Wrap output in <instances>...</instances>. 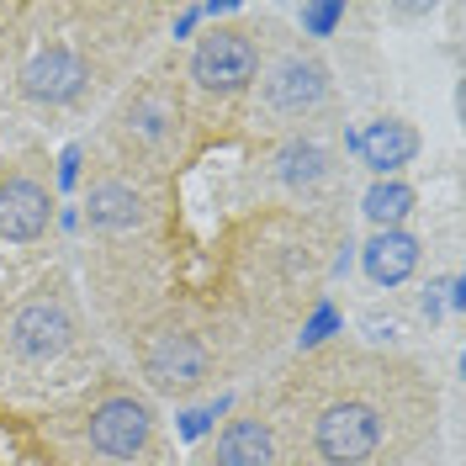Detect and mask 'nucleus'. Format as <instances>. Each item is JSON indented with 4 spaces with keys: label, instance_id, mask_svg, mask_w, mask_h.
Here are the masks:
<instances>
[{
    "label": "nucleus",
    "instance_id": "obj_1",
    "mask_svg": "<svg viewBox=\"0 0 466 466\" xmlns=\"http://www.w3.org/2000/svg\"><path fill=\"white\" fill-rule=\"evenodd\" d=\"M287 413L276 424L297 466H392L430 430L435 392L408 360L319 350L287 387Z\"/></svg>",
    "mask_w": 466,
    "mask_h": 466
},
{
    "label": "nucleus",
    "instance_id": "obj_2",
    "mask_svg": "<svg viewBox=\"0 0 466 466\" xmlns=\"http://www.w3.org/2000/svg\"><path fill=\"white\" fill-rule=\"evenodd\" d=\"M54 445L69 466H165L154 403L122 381H106L86 392L80 408L58 413Z\"/></svg>",
    "mask_w": 466,
    "mask_h": 466
},
{
    "label": "nucleus",
    "instance_id": "obj_3",
    "mask_svg": "<svg viewBox=\"0 0 466 466\" xmlns=\"http://www.w3.org/2000/svg\"><path fill=\"white\" fill-rule=\"evenodd\" d=\"M86 339L90 334L75 291L64 281H43L22 302H11L0 319V381L37 387L48 377H64L86 355Z\"/></svg>",
    "mask_w": 466,
    "mask_h": 466
},
{
    "label": "nucleus",
    "instance_id": "obj_4",
    "mask_svg": "<svg viewBox=\"0 0 466 466\" xmlns=\"http://www.w3.org/2000/svg\"><path fill=\"white\" fill-rule=\"evenodd\" d=\"M186 116L191 112H186L180 75L170 64L148 69L144 80H133L122 90V101L112 106V122H106L112 159L133 165V170H148V175L170 170L180 159V144H186Z\"/></svg>",
    "mask_w": 466,
    "mask_h": 466
},
{
    "label": "nucleus",
    "instance_id": "obj_5",
    "mask_svg": "<svg viewBox=\"0 0 466 466\" xmlns=\"http://www.w3.org/2000/svg\"><path fill=\"white\" fill-rule=\"evenodd\" d=\"M255 122L265 133H313V122L334 106V75L302 37H260V75H255Z\"/></svg>",
    "mask_w": 466,
    "mask_h": 466
},
{
    "label": "nucleus",
    "instance_id": "obj_6",
    "mask_svg": "<svg viewBox=\"0 0 466 466\" xmlns=\"http://www.w3.org/2000/svg\"><path fill=\"white\" fill-rule=\"evenodd\" d=\"M133 355H138V371H144L148 387L159 398H175V403H191L223 371L218 329L191 319V313H175V308L133 329Z\"/></svg>",
    "mask_w": 466,
    "mask_h": 466
},
{
    "label": "nucleus",
    "instance_id": "obj_7",
    "mask_svg": "<svg viewBox=\"0 0 466 466\" xmlns=\"http://www.w3.org/2000/svg\"><path fill=\"white\" fill-rule=\"evenodd\" d=\"M255 75H260V37L249 22H218L212 32L197 37V48H191V64H186V112L197 116H218V122H228L244 101H249V90H255Z\"/></svg>",
    "mask_w": 466,
    "mask_h": 466
},
{
    "label": "nucleus",
    "instance_id": "obj_8",
    "mask_svg": "<svg viewBox=\"0 0 466 466\" xmlns=\"http://www.w3.org/2000/svg\"><path fill=\"white\" fill-rule=\"evenodd\" d=\"M101 80V58H96V37L86 32H27L22 43V64H16V96L43 106V112H64L80 106Z\"/></svg>",
    "mask_w": 466,
    "mask_h": 466
},
{
    "label": "nucleus",
    "instance_id": "obj_9",
    "mask_svg": "<svg viewBox=\"0 0 466 466\" xmlns=\"http://www.w3.org/2000/svg\"><path fill=\"white\" fill-rule=\"evenodd\" d=\"M154 218H159V175L133 170L122 159H106L90 175L86 197H80V228L96 233L101 249H122L144 238Z\"/></svg>",
    "mask_w": 466,
    "mask_h": 466
},
{
    "label": "nucleus",
    "instance_id": "obj_10",
    "mask_svg": "<svg viewBox=\"0 0 466 466\" xmlns=\"http://www.w3.org/2000/svg\"><path fill=\"white\" fill-rule=\"evenodd\" d=\"M58 197L37 165H11L0 175V244H37L54 228Z\"/></svg>",
    "mask_w": 466,
    "mask_h": 466
},
{
    "label": "nucleus",
    "instance_id": "obj_11",
    "mask_svg": "<svg viewBox=\"0 0 466 466\" xmlns=\"http://www.w3.org/2000/svg\"><path fill=\"white\" fill-rule=\"evenodd\" d=\"M202 466H297V461H291V445L281 435V424H276V413L244 408L218 430Z\"/></svg>",
    "mask_w": 466,
    "mask_h": 466
},
{
    "label": "nucleus",
    "instance_id": "obj_12",
    "mask_svg": "<svg viewBox=\"0 0 466 466\" xmlns=\"http://www.w3.org/2000/svg\"><path fill=\"white\" fill-rule=\"evenodd\" d=\"M334 170H339V154L323 144L319 133H287V138H276L270 159H265V175L287 197H313V191H323L334 180Z\"/></svg>",
    "mask_w": 466,
    "mask_h": 466
},
{
    "label": "nucleus",
    "instance_id": "obj_13",
    "mask_svg": "<svg viewBox=\"0 0 466 466\" xmlns=\"http://www.w3.org/2000/svg\"><path fill=\"white\" fill-rule=\"evenodd\" d=\"M345 154H355L377 180H392L403 165L419 159V127L403 116H371L360 127H345Z\"/></svg>",
    "mask_w": 466,
    "mask_h": 466
},
{
    "label": "nucleus",
    "instance_id": "obj_14",
    "mask_svg": "<svg viewBox=\"0 0 466 466\" xmlns=\"http://www.w3.org/2000/svg\"><path fill=\"white\" fill-rule=\"evenodd\" d=\"M419 260H424V238L408 228H377L360 244V270H366V281L377 291L403 287L408 276L419 270Z\"/></svg>",
    "mask_w": 466,
    "mask_h": 466
},
{
    "label": "nucleus",
    "instance_id": "obj_15",
    "mask_svg": "<svg viewBox=\"0 0 466 466\" xmlns=\"http://www.w3.org/2000/svg\"><path fill=\"white\" fill-rule=\"evenodd\" d=\"M413 207H419V191L408 186V180H371V191L360 197V212H366V223L371 228H403L408 218H413Z\"/></svg>",
    "mask_w": 466,
    "mask_h": 466
},
{
    "label": "nucleus",
    "instance_id": "obj_16",
    "mask_svg": "<svg viewBox=\"0 0 466 466\" xmlns=\"http://www.w3.org/2000/svg\"><path fill=\"white\" fill-rule=\"evenodd\" d=\"M339 334H345L339 302H334V297H313V308L302 313V329H297V350H302V355H319V350H329Z\"/></svg>",
    "mask_w": 466,
    "mask_h": 466
},
{
    "label": "nucleus",
    "instance_id": "obj_17",
    "mask_svg": "<svg viewBox=\"0 0 466 466\" xmlns=\"http://www.w3.org/2000/svg\"><path fill=\"white\" fill-rule=\"evenodd\" d=\"M233 408V398L223 392V398H212V403H186L180 413H175V435H180V445H197V440H207L212 430H218V419Z\"/></svg>",
    "mask_w": 466,
    "mask_h": 466
},
{
    "label": "nucleus",
    "instance_id": "obj_18",
    "mask_svg": "<svg viewBox=\"0 0 466 466\" xmlns=\"http://www.w3.org/2000/svg\"><path fill=\"white\" fill-rule=\"evenodd\" d=\"M297 27H302V37H334L345 27V0H302Z\"/></svg>",
    "mask_w": 466,
    "mask_h": 466
},
{
    "label": "nucleus",
    "instance_id": "obj_19",
    "mask_svg": "<svg viewBox=\"0 0 466 466\" xmlns=\"http://www.w3.org/2000/svg\"><path fill=\"white\" fill-rule=\"evenodd\" d=\"M80 180H86V144H69L58 154V170H54V186L69 197V191H80Z\"/></svg>",
    "mask_w": 466,
    "mask_h": 466
},
{
    "label": "nucleus",
    "instance_id": "obj_20",
    "mask_svg": "<svg viewBox=\"0 0 466 466\" xmlns=\"http://www.w3.org/2000/svg\"><path fill=\"white\" fill-rule=\"evenodd\" d=\"M197 27H202V5H186V11H175L170 37H175V43H186V37H191Z\"/></svg>",
    "mask_w": 466,
    "mask_h": 466
},
{
    "label": "nucleus",
    "instance_id": "obj_21",
    "mask_svg": "<svg viewBox=\"0 0 466 466\" xmlns=\"http://www.w3.org/2000/svg\"><path fill=\"white\" fill-rule=\"evenodd\" d=\"M445 313H451V308H445V281H430V287H424V319L440 323Z\"/></svg>",
    "mask_w": 466,
    "mask_h": 466
}]
</instances>
